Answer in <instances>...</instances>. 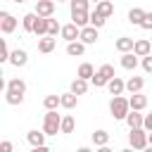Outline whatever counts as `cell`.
Here are the masks:
<instances>
[{"instance_id": "1", "label": "cell", "mask_w": 152, "mask_h": 152, "mask_svg": "<svg viewBox=\"0 0 152 152\" xmlns=\"http://www.w3.org/2000/svg\"><path fill=\"white\" fill-rule=\"evenodd\" d=\"M26 95V83L21 78H10L5 83V102L7 104H21Z\"/></svg>"}, {"instance_id": "2", "label": "cell", "mask_w": 152, "mask_h": 152, "mask_svg": "<svg viewBox=\"0 0 152 152\" xmlns=\"http://www.w3.org/2000/svg\"><path fill=\"white\" fill-rule=\"evenodd\" d=\"M109 112H112L114 119L126 121V116H128V112H131V102H128V97H124V95H114L112 102H109Z\"/></svg>"}, {"instance_id": "3", "label": "cell", "mask_w": 152, "mask_h": 152, "mask_svg": "<svg viewBox=\"0 0 152 152\" xmlns=\"http://www.w3.org/2000/svg\"><path fill=\"white\" fill-rule=\"evenodd\" d=\"M43 131H45L48 135L62 133V116L57 114V109H48V114L43 116Z\"/></svg>"}, {"instance_id": "4", "label": "cell", "mask_w": 152, "mask_h": 152, "mask_svg": "<svg viewBox=\"0 0 152 152\" xmlns=\"http://www.w3.org/2000/svg\"><path fill=\"white\" fill-rule=\"evenodd\" d=\"M114 76H116V74H114V66H112V64H102V66L95 71V76L90 78V83H93L95 88H104Z\"/></svg>"}, {"instance_id": "5", "label": "cell", "mask_w": 152, "mask_h": 152, "mask_svg": "<svg viewBox=\"0 0 152 152\" xmlns=\"http://www.w3.org/2000/svg\"><path fill=\"white\" fill-rule=\"evenodd\" d=\"M128 145H131L133 150H145V147L150 145L147 131H145V128H131V133H128Z\"/></svg>"}, {"instance_id": "6", "label": "cell", "mask_w": 152, "mask_h": 152, "mask_svg": "<svg viewBox=\"0 0 152 152\" xmlns=\"http://www.w3.org/2000/svg\"><path fill=\"white\" fill-rule=\"evenodd\" d=\"M14 28H17V17L10 14L7 10H2V12H0V31H2L5 36H10Z\"/></svg>"}, {"instance_id": "7", "label": "cell", "mask_w": 152, "mask_h": 152, "mask_svg": "<svg viewBox=\"0 0 152 152\" xmlns=\"http://www.w3.org/2000/svg\"><path fill=\"white\" fill-rule=\"evenodd\" d=\"M59 36H62L66 43H74V40H78V38H81V26H76L74 21H71V24H64Z\"/></svg>"}, {"instance_id": "8", "label": "cell", "mask_w": 152, "mask_h": 152, "mask_svg": "<svg viewBox=\"0 0 152 152\" xmlns=\"http://www.w3.org/2000/svg\"><path fill=\"white\" fill-rule=\"evenodd\" d=\"M38 17H52L55 14V0H36V10Z\"/></svg>"}, {"instance_id": "9", "label": "cell", "mask_w": 152, "mask_h": 152, "mask_svg": "<svg viewBox=\"0 0 152 152\" xmlns=\"http://www.w3.org/2000/svg\"><path fill=\"white\" fill-rule=\"evenodd\" d=\"M97 38H100V33H97V28H95V26H90V24H88V26H83V28H81V38H78L81 43H86V45H95V43H97Z\"/></svg>"}, {"instance_id": "10", "label": "cell", "mask_w": 152, "mask_h": 152, "mask_svg": "<svg viewBox=\"0 0 152 152\" xmlns=\"http://www.w3.org/2000/svg\"><path fill=\"white\" fill-rule=\"evenodd\" d=\"M26 62H28V52L26 50H21V48H17V50H12V55H10V64L12 66H26Z\"/></svg>"}, {"instance_id": "11", "label": "cell", "mask_w": 152, "mask_h": 152, "mask_svg": "<svg viewBox=\"0 0 152 152\" xmlns=\"http://www.w3.org/2000/svg\"><path fill=\"white\" fill-rule=\"evenodd\" d=\"M71 21L83 28V26L90 24V12H86V10H71Z\"/></svg>"}, {"instance_id": "12", "label": "cell", "mask_w": 152, "mask_h": 152, "mask_svg": "<svg viewBox=\"0 0 152 152\" xmlns=\"http://www.w3.org/2000/svg\"><path fill=\"white\" fill-rule=\"evenodd\" d=\"M55 45H57V38H52V36H43V38H38V52H43V55L52 52Z\"/></svg>"}, {"instance_id": "13", "label": "cell", "mask_w": 152, "mask_h": 152, "mask_svg": "<svg viewBox=\"0 0 152 152\" xmlns=\"http://www.w3.org/2000/svg\"><path fill=\"white\" fill-rule=\"evenodd\" d=\"M133 45H135V38H128V36H121V38H116V43H114V48L124 55V52H133Z\"/></svg>"}, {"instance_id": "14", "label": "cell", "mask_w": 152, "mask_h": 152, "mask_svg": "<svg viewBox=\"0 0 152 152\" xmlns=\"http://www.w3.org/2000/svg\"><path fill=\"white\" fill-rule=\"evenodd\" d=\"M45 131H28L26 133V140H28V145L31 147H40V145H45Z\"/></svg>"}, {"instance_id": "15", "label": "cell", "mask_w": 152, "mask_h": 152, "mask_svg": "<svg viewBox=\"0 0 152 152\" xmlns=\"http://www.w3.org/2000/svg\"><path fill=\"white\" fill-rule=\"evenodd\" d=\"M133 52H135L138 57H147V55L152 52V45H150V40H145V38H138V40H135V45H133Z\"/></svg>"}, {"instance_id": "16", "label": "cell", "mask_w": 152, "mask_h": 152, "mask_svg": "<svg viewBox=\"0 0 152 152\" xmlns=\"http://www.w3.org/2000/svg\"><path fill=\"white\" fill-rule=\"evenodd\" d=\"M142 88H145V78H142V76H131V78L126 81V90H128L131 95H133V93H140Z\"/></svg>"}, {"instance_id": "17", "label": "cell", "mask_w": 152, "mask_h": 152, "mask_svg": "<svg viewBox=\"0 0 152 152\" xmlns=\"http://www.w3.org/2000/svg\"><path fill=\"white\" fill-rule=\"evenodd\" d=\"M128 102H131V109H135V112H142V109L147 107V97H145L142 93H133V95L128 97Z\"/></svg>"}, {"instance_id": "18", "label": "cell", "mask_w": 152, "mask_h": 152, "mask_svg": "<svg viewBox=\"0 0 152 152\" xmlns=\"http://www.w3.org/2000/svg\"><path fill=\"white\" fill-rule=\"evenodd\" d=\"M126 124H128V128H142V124H145V116H142L140 112L131 109V112H128V116H126Z\"/></svg>"}, {"instance_id": "19", "label": "cell", "mask_w": 152, "mask_h": 152, "mask_svg": "<svg viewBox=\"0 0 152 152\" xmlns=\"http://www.w3.org/2000/svg\"><path fill=\"white\" fill-rule=\"evenodd\" d=\"M121 66L128 69V71H135V66H138V55H135V52H124V55H121Z\"/></svg>"}, {"instance_id": "20", "label": "cell", "mask_w": 152, "mask_h": 152, "mask_svg": "<svg viewBox=\"0 0 152 152\" xmlns=\"http://www.w3.org/2000/svg\"><path fill=\"white\" fill-rule=\"evenodd\" d=\"M107 90H109L112 95H124V90H126V81H121L119 76H114V78L107 83Z\"/></svg>"}, {"instance_id": "21", "label": "cell", "mask_w": 152, "mask_h": 152, "mask_svg": "<svg viewBox=\"0 0 152 152\" xmlns=\"http://www.w3.org/2000/svg\"><path fill=\"white\" fill-rule=\"evenodd\" d=\"M95 12H97V14H102L104 19H109V17L114 14V5H112L109 0H100V2L95 5Z\"/></svg>"}, {"instance_id": "22", "label": "cell", "mask_w": 152, "mask_h": 152, "mask_svg": "<svg viewBox=\"0 0 152 152\" xmlns=\"http://www.w3.org/2000/svg\"><path fill=\"white\" fill-rule=\"evenodd\" d=\"M145 14H147L145 10H140V7H131V10H128V21H131L133 26H140L142 19H145Z\"/></svg>"}, {"instance_id": "23", "label": "cell", "mask_w": 152, "mask_h": 152, "mask_svg": "<svg viewBox=\"0 0 152 152\" xmlns=\"http://www.w3.org/2000/svg\"><path fill=\"white\" fill-rule=\"evenodd\" d=\"M36 21H38V14H36V12H28V14H24V17H21V28H24L26 33H33Z\"/></svg>"}, {"instance_id": "24", "label": "cell", "mask_w": 152, "mask_h": 152, "mask_svg": "<svg viewBox=\"0 0 152 152\" xmlns=\"http://www.w3.org/2000/svg\"><path fill=\"white\" fill-rule=\"evenodd\" d=\"M83 52H86V43H81V40L66 43V55H69V57H81Z\"/></svg>"}, {"instance_id": "25", "label": "cell", "mask_w": 152, "mask_h": 152, "mask_svg": "<svg viewBox=\"0 0 152 152\" xmlns=\"http://www.w3.org/2000/svg\"><path fill=\"white\" fill-rule=\"evenodd\" d=\"M76 76H78V78H86V81H90V78L95 76V69H93V64H90V62H83V64L78 66Z\"/></svg>"}, {"instance_id": "26", "label": "cell", "mask_w": 152, "mask_h": 152, "mask_svg": "<svg viewBox=\"0 0 152 152\" xmlns=\"http://www.w3.org/2000/svg\"><path fill=\"white\" fill-rule=\"evenodd\" d=\"M71 93H76V95H86V93H88V81L76 76V78L71 81Z\"/></svg>"}, {"instance_id": "27", "label": "cell", "mask_w": 152, "mask_h": 152, "mask_svg": "<svg viewBox=\"0 0 152 152\" xmlns=\"http://www.w3.org/2000/svg\"><path fill=\"white\" fill-rule=\"evenodd\" d=\"M76 104H78V95L76 93H71V90L69 93H62V107L64 109H74Z\"/></svg>"}, {"instance_id": "28", "label": "cell", "mask_w": 152, "mask_h": 152, "mask_svg": "<svg viewBox=\"0 0 152 152\" xmlns=\"http://www.w3.org/2000/svg\"><path fill=\"white\" fill-rule=\"evenodd\" d=\"M48 19H50V17H38V21H36V26H33V33H36L38 38L48 36Z\"/></svg>"}, {"instance_id": "29", "label": "cell", "mask_w": 152, "mask_h": 152, "mask_svg": "<svg viewBox=\"0 0 152 152\" xmlns=\"http://www.w3.org/2000/svg\"><path fill=\"white\" fill-rule=\"evenodd\" d=\"M93 142H95V147H102V145H107V142H109V133H107L104 128H97V131L93 133Z\"/></svg>"}, {"instance_id": "30", "label": "cell", "mask_w": 152, "mask_h": 152, "mask_svg": "<svg viewBox=\"0 0 152 152\" xmlns=\"http://www.w3.org/2000/svg\"><path fill=\"white\" fill-rule=\"evenodd\" d=\"M43 107H45V109H57V107H62V95H45Z\"/></svg>"}, {"instance_id": "31", "label": "cell", "mask_w": 152, "mask_h": 152, "mask_svg": "<svg viewBox=\"0 0 152 152\" xmlns=\"http://www.w3.org/2000/svg\"><path fill=\"white\" fill-rule=\"evenodd\" d=\"M74 128H76L74 116H71V114H64V116H62V133H74Z\"/></svg>"}, {"instance_id": "32", "label": "cell", "mask_w": 152, "mask_h": 152, "mask_svg": "<svg viewBox=\"0 0 152 152\" xmlns=\"http://www.w3.org/2000/svg\"><path fill=\"white\" fill-rule=\"evenodd\" d=\"M104 21H107V19H104L102 14H97L95 10L90 12V26H95V28H102V26H104Z\"/></svg>"}, {"instance_id": "33", "label": "cell", "mask_w": 152, "mask_h": 152, "mask_svg": "<svg viewBox=\"0 0 152 152\" xmlns=\"http://www.w3.org/2000/svg\"><path fill=\"white\" fill-rule=\"evenodd\" d=\"M57 33H62V26L57 24V19H52V17H50V19H48V36H52V38H55Z\"/></svg>"}, {"instance_id": "34", "label": "cell", "mask_w": 152, "mask_h": 152, "mask_svg": "<svg viewBox=\"0 0 152 152\" xmlns=\"http://www.w3.org/2000/svg\"><path fill=\"white\" fill-rule=\"evenodd\" d=\"M10 55H12V50L7 48V40H2V45H0V62H10Z\"/></svg>"}, {"instance_id": "35", "label": "cell", "mask_w": 152, "mask_h": 152, "mask_svg": "<svg viewBox=\"0 0 152 152\" xmlns=\"http://www.w3.org/2000/svg\"><path fill=\"white\" fill-rule=\"evenodd\" d=\"M88 5H90V0H71L69 2L71 10H86V12H88Z\"/></svg>"}, {"instance_id": "36", "label": "cell", "mask_w": 152, "mask_h": 152, "mask_svg": "<svg viewBox=\"0 0 152 152\" xmlns=\"http://www.w3.org/2000/svg\"><path fill=\"white\" fill-rule=\"evenodd\" d=\"M140 28H145V31H152V12H147V14H145V19H142Z\"/></svg>"}, {"instance_id": "37", "label": "cell", "mask_w": 152, "mask_h": 152, "mask_svg": "<svg viewBox=\"0 0 152 152\" xmlns=\"http://www.w3.org/2000/svg\"><path fill=\"white\" fill-rule=\"evenodd\" d=\"M142 69H145V74H152V52L147 57H142Z\"/></svg>"}, {"instance_id": "38", "label": "cell", "mask_w": 152, "mask_h": 152, "mask_svg": "<svg viewBox=\"0 0 152 152\" xmlns=\"http://www.w3.org/2000/svg\"><path fill=\"white\" fill-rule=\"evenodd\" d=\"M0 152H14L12 140H2V142H0Z\"/></svg>"}, {"instance_id": "39", "label": "cell", "mask_w": 152, "mask_h": 152, "mask_svg": "<svg viewBox=\"0 0 152 152\" xmlns=\"http://www.w3.org/2000/svg\"><path fill=\"white\" fill-rule=\"evenodd\" d=\"M142 128H145L147 133H152V112L145 114V124H142Z\"/></svg>"}, {"instance_id": "40", "label": "cell", "mask_w": 152, "mask_h": 152, "mask_svg": "<svg viewBox=\"0 0 152 152\" xmlns=\"http://www.w3.org/2000/svg\"><path fill=\"white\" fill-rule=\"evenodd\" d=\"M31 152H50V147H48V145H40V147H33Z\"/></svg>"}, {"instance_id": "41", "label": "cell", "mask_w": 152, "mask_h": 152, "mask_svg": "<svg viewBox=\"0 0 152 152\" xmlns=\"http://www.w3.org/2000/svg\"><path fill=\"white\" fill-rule=\"evenodd\" d=\"M97 152H114V150H109L107 145H102V147H97Z\"/></svg>"}, {"instance_id": "42", "label": "cell", "mask_w": 152, "mask_h": 152, "mask_svg": "<svg viewBox=\"0 0 152 152\" xmlns=\"http://www.w3.org/2000/svg\"><path fill=\"white\" fill-rule=\"evenodd\" d=\"M76 152H93V150H90V147H78Z\"/></svg>"}, {"instance_id": "43", "label": "cell", "mask_w": 152, "mask_h": 152, "mask_svg": "<svg viewBox=\"0 0 152 152\" xmlns=\"http://www.w3.org/2000/svg\"><path fill=\"white\" fill-rule=\"evenodd\" d=\"M142 152H152V145H147V147H145V150H142Z\"/></svg>"}, {"instance_id": "44", "label": "cell", "mask_w": 152, "mask_h": 152, "mask_svg": "<svg viewBox=\"0 0 152 152\" xmlns=\"http://www.w3.org/2000/svg\"><path fill=\"white\" fill-rule=\"evenodd\" d=\"M119 152H133V147H126V150H119Z\"/></svg>"}, {"instance_id": "45", "label": "cell", "mask_w": 152, "mask_h": 152, "mask_svg": "<svg viewBox=\"0 0 152 152\" xmlns=\"http://www.w3.org/2000/svg\"><path fill=\"white\" fill-rule=\"evenodd\" d=\"M147 140H150V145H152V133H147Z\"/></svg>"}, {"instance_id": "46", "label": "cell", "mask_w": 152, "mask_h": 152, "mask_svg": "<svg viewBox=\"0 0 152 152\" xmlns=\"http://www.w3.org/2000/svg\"><path fill=\"white\" fill-rule=\"evenodd\" d=\"M12 2H17V5H21V2H24V0H12Z\"/></svg>"}, {"instance_id": "47", "label": "cell", "mask_w": 152, "mask_h": 152, "mask_svg": "<svg viewBox=\"0 0 152 152\" xmlns=\"http://www.w3.org/2000/svg\"><path fill=\"white\" fill-rule=\"evenodd\" d=\"M57 2H71V0H57Z\"/></svg>"}, {"instance_id": "48", "label": "cell", "mask_w": 152, "mask_h": 152, "mask_svg": "<svg viewBox=\"0 0 152 152\" xmlns=\"http://www.w3.org/2000/svg\"><path fill=\"white\" fill-rule=\"evenodd\" d=\"M93 2H95V5H97V2H100V0H93Z\"/></svg>"}]
</instances>
